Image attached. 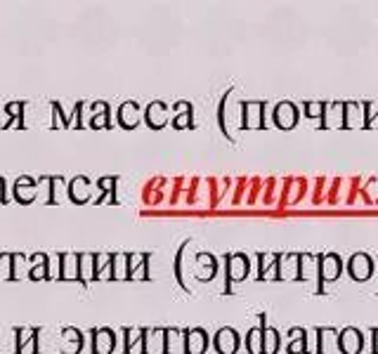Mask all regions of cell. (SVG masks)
Listing matches in <instances>:
<instances>
[{"instance_id":"obj_26","label":"cell","mask_w":378,"mask_h":354,"mask_svg":"<svg viewBox=\"0 0 378 354\" xmlns=\"http://www.w3.org/2000/svg\"><path fill=\"white\" fill-rule=\"evenodd\" d=\"M95 279V255H81V283H88Z\"/></svg>"},{"instance_id":"obj_13","label":"cell","mask_w":378,"mask_h":354,"mask_svg":"<svg viewBox=\"0 0 378 354\" xmlns=\"http://www.w3.org/2000/svg\"><path fill=\"white\" fill-rule=\"evenodd\" d=\"M296 120H298V111H296V106H293V104L282 102L275 109V123L279 127H293V125H296Z\"/></svg>"},{"instance_id":"obj_2","label":"cell","mask_w":378,"mask_h":354,"mask_svg":"<svg viewBox=\"0 0 378 354\" xmlns=\"http://www.w3.org/2000/svg\"><path fill=\"white\" fill-rule=\"evenodd\" d=\"M116 347V336L114 331L100 329L93 333V354H111Z\"/></svg>"},{"instance_id":"obj_16","label":"cell","mask_w":378,"mask_h":354,"mask_svg":"<svg viewBox=\"0 0 378 354\" xmlns=\"http://www.w3.org/2000/svg\"><path fill=\"white\" fill-rule=\"evenodd\" d=\"M168 120V106L164 102H151L149 109H147V123L154 130H159V127H164Z\"/></svg>"},{"instance_id":"obj_36","label":"cell","mask_w":378,"mask_h":354,"mask_svg":"<svg viewBox=\"0 0 378 354\" xmlns=\"http://www.w3.org/2000/svg\"><path fill=\"white\" fill-rule=\"evenodd\" d=\"M33 338H38L36 336V329H19L17 331V352L22 350L26 343H31Z\"/></svg>"},{"instance_id":"obj_21","label":"cell","mask_w":378,"mask_h":354,"mask_svg":"<svg viewBox=\"0 0 378 354\" xmlns=\"http://www.w3.org/2000/svg\"><path fill=\"white\" fill-rule=\"evenodd\" d=\"M31 272H29V279L33 281H40V279H47V255H31Z\"/></svg>"},{"instance_id":"obj_27","label":"cell","mask_w":378,"mask_h":354,"mask_svg":"<svg viewBox=\"0 0 378 354\" xmlns=\"http://www.w3.org/2000/svg\"><path fill=\"white\" fill-rule=\"evenodd\" d=\"M31 272V260L24 258V255H12V279H19V276Z\"/></svg>"},{"instance_id":"obj_24","label":"cell","mask_w":378,"mask_h":354,"mask_svg":"<svg viewBox=\"0 0 378 354\" xmlns=\"http://www.w3.org/2000/svg\"><path fill=\"white\" fill-rule=\"evenodd\" d=\"M173 125L178 127V130H185V127L192 125V106H189V102L178 104V116H175Z\"/></svg>"},{"instance_id":"obj_12","label":"cell","mask_w":378,"mask_h":354,"mask_svg":"<svg viewBox=\"0 0 378 354\" xmlns=\"http://www.w3.org/2000/svg\"><path fill=\"white\" fill-rule=\"evenodd\" d=\"M59 347L64 354H79L83 347V336L76 329H64L59 336Z\"/></svg>"},{"instance_id":"obj_9","label":"cell","mask_w":378,"mask_h":354,"mask_svg":"<svg viewBox=\"0 0 378 354\" xmlns=\"http://www.w3.org/2000/svg\"><path fill=\"white\" fill-rule=\"evenodd\" d=\"M248 274V258L246 255H229L227 258V276L229 281H241Z\"/></svg>"},{"instance_id":"obj_28","label":"cell","mask_w":378,"mask_h":354,"mask_svg":"<svg viewBox=\"0 0 378 354\" xmlns=\"http://www.w3.org/2000/svg\"><path fill=\"white\" fill-rule=\"evenodd\" d=\"M263 338H265L263 352L265 354H277V350H279V333L275 329H263Z\"/></svg>"},{"instance_id":"obj_30","label":"cell","mask_w":378,"mask_h":354,"mask_svg":"<svg viewBox=\"0 0 378 354\" xmlns=\"http://www.w3.org/2000/svg\"><path fill=\"white\" fill-rule=\"evenodd\" d=\"M279 265V258L277 255H260V279H268V276H277L275 274V267Z\"/></svg>"},{"instance_id":"obj_25","label":"cell","mask_w":378,"mask_h":354,"mask_svg":"<svg viewBox=\"0 0 378 354\" xmlns=\"http://www.w3.org/2000/svg\"><path fill=\"white\" fill-rule=\"evenodd\" d=\"M130 255H114V279H130Z\"/></svg>"},{"instance_id":"obj_29","label":"cell","mask_w":378,"mask_h":354,"mask_svg":"<svg viewBox=\"0 0 378 354\" xmlns=\"http://www.w3.org/2000/svg\"><path fill=\"white\" fill-rule=\"evenodd\" d=\"M246 345H248V352H251V354H260V352H263V345H265L263 329H251Z\"/></svg>"},{"instance_id":"obj_42","label":"cell","mask_w":378,"mask_h":354,"mask_svg":"<svg viewBox=\"0 0 378 354\" xmlns=\"http://www.w3.org/2000/svg\"><path fill=\"white\" fill-rule=\"evenodd\" d=\"M36 347H38V338H33L31 343H26V345H24L22 350H19L17 354H36V352H38Z\"/></svg>"},{"instance_id":"obj_37","label":"cell","mask_w":378,"mask_h":354,"mask_svg":"<svg viewBox=\"0 0 378 354\" xmlns=\"http://www.w3.org/2000/svg\"><path fill=\"white\" fill-rule=\"evenodd\" d=\"M324 111H326V104H321V102H312V104H305V113L310 118H319V116H324Z\"/></svg>"},{"instance_id":"obj_8","label":"cell","mask_w":378,"mask_h":354,"mask_svg":"<svg viewBox=\"0 0 378 354\" xmlns=\"http://www.w3.org/2000/svg\"><path fill=\"white\" fill-rule=\"evenodd\" d=\"M64 281H81V255H62V276Z\"/></svg>"},{"instance_id":"obj_1","label":"cell","mask_w":378,"mask_h":354,"mask_svg":"<svg viewBox=\"0 0 378 354\" xmlns=\"http://www.w3.org/2000/svg\"><path fill=\"white\" fill-rule=\"evenodd\" d=\"M144 354H166V331L164 329L144 331Z\"/></svg>"},{"instance_id":"obj_40","label":"cell","mask_w":378,"mask_h":354,"mask_svg":"<svg viewBox=\"0 0 378 354\" xmlns=\"http://www.w3.org/2000/svg\"><path fill=\"white\" fill-rule=\"evenodd\" d=\"M109 125V111H102V113H95L93 118H90V127H107Z\"/></svg>"},{"instance_id":"obj_11","label":"cell","mask_w":378,"mask_h":354,"mask_svg":"<svg viewBox=\"0 0 378 354\" xmlns=\"http://www.w3.org/2000/svg\"><path fill=\"white\" fill-rule=\"evenodd\" d=\"M206 345H208V338L204 329H194L189 331L185 336V350L187 354H204L206 352Z\"/></svg>"},{"instance_id":"obj_18","label":"cell","mask_w":378,"mask_h":354,"mask_svg":"<svg viewBox=\"0 0 378 354\" xmlns=\"http://www.w3.org/2000/svg\"><path fill=\"white\" fill-rule=\"evenodd\" d=\"M300 276V258L289 255V258H279V279H293Z\"/></svg>"},{"instance_id":"obj_33","label":"cell","mask_w":378,"mask_h":354,"mask_svg":"<svg viewBox=\"0 0 378 354\" xmlns=\"http://www.w3.org/2000/svg\"><path fill=\"white\" fill-rule=\"evenodd\" d=\"M289 352H291V354H303V352H307V350H305V333H303V329H296V333H293V340H291V345H289Z\"/></svg>"},{"instance_id":"obj_17","label":"cell","mask_w":378,"mask_h":354,"mask_svg":"<svg viewBox=\"0 0 378 354\" xmlns=\"http://www.w3.org/2000/svg\"><path fill=\"white\" fill-rule=\"evenodd\" d=\"M118 123L123 127H135L139 123V106L135 102H125L118 109Z\"/></svg>"},{"instance_id":"obj_3","label":"cell","mask_w":378,"mask_h":354,"mask_svg":"<svg viewBox=\"0 0 378 354\" xmlns=\"http://www.w3.org/2000/svg\"><path fill=\"white\" fill-rule=\"evenodd\" d=\"M38 194V184L36 180H31V177H19V180L15 182V196H17V201L19 203H31L33 198H36Z\"/></svg>"},{"instance_id":"obj_22","label":"cell","mask_w":378,"mask_h":354,"mask_svg":"<svg viewBox=\"0 0 378 354\" xmlns=\"http://www.w3.org/2000/svg\"><path fill=\"white\" fill-rule=\"evenodd\" d=\"M340 125V123H345V104H340V102H336L333 106H326V111H324V125Z\"/></svg>"},{"instance_id":"obj_14","label":"cell","mask_w":378,"mask_h":354,"mask_svg":"<svg viewBox=\"0 0 378 354\" xmlns=\"http://www.w3.org/2000/svg\"><path fill=\"white\" fill-rule=\"evenodd\" d=\"M263 102L244 104V127H263Z\"/></svg>"},{"instance_id":"obj_7","label":"cell","mask_w":378,"mask_h":354,"mask_svg":"<svg viewBox=\"0 0 378 354\" xmlns=\"http://www.w3.org/2000/svg\"><path fill=\"white\" fill-rule=\"evenodd\" d=\"M371 267H374L371 265V258L364 253H357V255H353V260H350V274H353V279H357V281L369 279Z\"/></svg>"},{"instance_id":"obj_6","label":"cell","mask_w":378,"mask_h":354,"mask_svg":"<svg viewBox=\"0 0 378 354\" xmlns=\"http://www.w3.org/2000/svg\"><path fill=\"white\" fill-rule=\"evenodd\" d=\"M236 347H239V338L232 329H220L218 336H215V350L220 354H234Z\"/></svg>"},{"instance_id":"obj_10","label":"cell","mask_w":378,"mask_h":354,"mask_svg":"<svg viewBox=\"0 0 378 354\" xmlns=\"http://www.w3.org/2000/svg\"><path fill=\"white\" fill-rule=\"evenodd\" d=\"M340 274V258L338 255H324L319 258V276L321 281H333Z\"/></svg>"},{"instance_id":"obj_19","label":"cell","mask_w":378,"mask_h":354,"mask_svg":"<svg viewBox=\"0 0 378 354\" xmlns=\"http://www.w3.org/2000/svg\"><path fill=\"white\" fill-rule=\"evenodd\" d=\"M364 123H367V111H364V106L357 104V102L345 104V125L357 127V125H364Z\"/></svg>"},{"instance_id":"obj_31","label":"cell","mask_w":378,"mask_h":354,"mask_svg":"<svg viewBox=\"0 0 378 354\" xmlns=\"http://www.w3.org/2000/svg\"><path fill=\"white\" fill-rule=\"evenodd\" d=\"M180 340H182V333H180V331L168 329V331H166V354H175V352H178Z\"/></svg>"},{"instance_id":"obj_32","label":"cell","mask_w":378,"mask_h":354,"mask_svg":"<svg viewBox=\"0 0 378 354\" xmlns=\"http://www.w3.org/2000/svg\"><path fill=\"white\" fill-rule=\"evenodd\" d=\"M5 113L10 116L12 123H17V125L24 123V104L22 102H10L8 109H5Z\"/></svg>"},{"instance_id":"obj_35","label":"cell","mask_w":378,"mask_h":354,"mask_svg":"<svg viewBox=\"0 0 378 354\" xmlns=\"http://www.w3.org/2000/svg\"><path fill=\"white\" fill-rule=\"evenodd\" d=\"M0 279H12V255H0Z\"/></svg>"},{"instance_id":"obj_34","label":"cell","mask_w":378,"mask_h":354,"mask_svg":"<svg viewBox=\"0 0 378 354\" xmlns=\"http://www.w3.org/2000/svg\"><path fill=\"white\" fill-rule=\"evenodd\" d=\"M317 333H319V352H321V354H326V350H328V347L333 345V340H336V333H333L331 329H319Z\"/></svg>"},{"instance_id":"obj_15","label":"cell","mask_w":378,"mask_h":354,"mask_svg":"<svg viewBox=\"0 0 378 354\" xmlns=\"http://www.w3.org/2000/svg\"><path fill=\"white\" fill-rule=\"evenodd\" d=\"M125 354H144V329H125Z\"/></svg>"},{"instance_id":"obj_41","label":"cell","mask_w":378,"mask_h":354,"mask_svg":"<svg viewBox=\"0 0 378 354\" xmlns=\"http://www.w3.org/2000/svg\"><path fill=\"white\" fill-rule=\"evenodd\" d=\"M100 189L107 191L109 196H114V189H116V177H102L100 180Z\"/></svg>"},{"instance_id":"obj_43","label":"cell","mask_w":378,"mask_h":354,"mask_svg":"<svg viewBox=\"0 0 378 354\" xmlns=\"http://www.w3.org/2000/svg\"><path fill=\"white\" fill-rule=\"evenodd\" d=\"M374 352L378 354V329H374Z\"/></svg>"},{"instance_id":"obj_23","label":"cell","mask_w":378,"mask_h":354,"mask_svg":"<svg viewBox=\"0 0 378 354\" xmlns=\"http://www.w3.org/2000/svg\"><path fill=\"white\" fill-rule=\"evenodd\" d=\"M147 260L149 255H130V279H147Z\"/></svg>"},{"instance_id":"obj_4","label":"cell","mask_w":378,"mask_h":354,"mask_svg":"<svg viewBox=\"0 0 378 354\" xmlns=\"http://www.w3.org/2000/svg\"><path fill=\"white\" fill-rule=\"evenodd\" d=\"M338 347L343 354H357L362 350V333L357 329H345L338 336Z\"/></svg>"},{"instance_id":"obj_44","label":"cell","mask_w":378,"mask_h":354,"mask_svg":"<svg viewBox=\"0 0 378 354\" xmlns=\"http://www.w3.org/2000/svg\"><path fill=\"white\" fill-rule=\"evenodd\" d=\"M0 201H5V184H0Z\"/></svg>"},{"instance_id":"obj_38","label":"cell","mask_w":378,"mask_h":354,"mask_svg":"<svg viewBox=\"0 0 378 354\" xmlns=\"http://www.w3.org/2000/svg\"><path fill=\"white\" fill-rule=\"evenodd\" d=\"M52 120H55V127H67L69 120L64 118V113H62V106L55 102L52 104Z\"/></svg>"},{"instance_id":"obj_39","label":"cell","mask_w":378,"mask_h":354,"mask_svg":"<svg viewBox=\"0 0 378 354\" xmlns=\"http://www.w3.org/2000/svg\"><path fill=\"white\" fill-rule=\"evenodd\" d=\"M55 276H62V258L47 260V279H55Z\"/></svg>"},{"instance_id":"obj_5","label":"cell","mask_w":378,"mask_h":354,"mask_svg":"<svg viewBox=\"0 0 378 354\" xmlns=\"http://www.w3.org/2000/svg\"><path fill=\"white\" fill-rule=\"evenodd\" d=\"M90 191H93V184H90L88 177H76L69 184V198H71L74 203H86L90 198Z\"/></svg>"},{"instance_id":"obj_20","label":"cell","mask_w":378,"mask_h":354,"mask_svg":"<svg viewBox=\"0 0 378 354\" xmlns=\"http://www.w3.org/2000/svg\"><path fill=\"white\" fill-rule=\"evenodd\" d=\"M197 267H199V279H211V276H215V269H218V262H215L213 255L208 253H201L197 258Z\"/></svg>"}]
</instances>
